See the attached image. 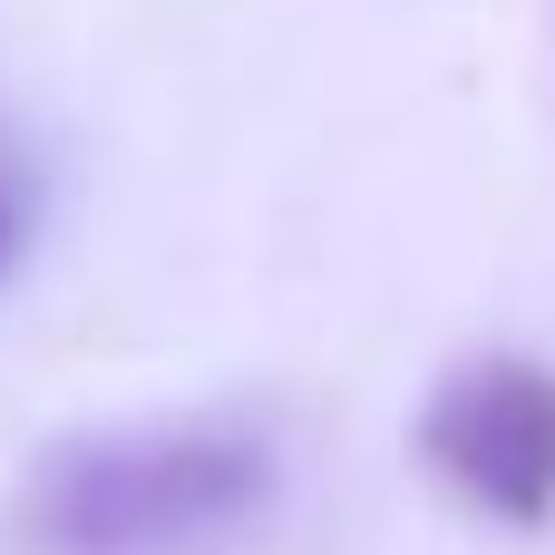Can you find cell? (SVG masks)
Wrapping results in <instances>:
<instances>
[{
  "label": "cell",
  "mask_w": 555,
  "mask_h": 555,
  "mask_svg": "<svg viewBox=\"0 0 555 555\" xmlns=\"http://www.w3.org/2000/svg\"><path fill=\"white\" fill-rule=\"evenodd\" d=\"M273 498V439L254 420H117L29 459L10 537L29 555H185Z\"/></svg>",
  "instance_id": "6da1fadb"
},
{
  "label": "cell",
  "mask_w": 555,
  "mask_h": 555,
  "mask_svg": "<svg viewBox=\"0 0 555 555\" xmlns=\"http://www.w3.org/2000/svg\"><path fill=\"white\" fill-rule=\"evenodd\" d=\"M410 439H420V468L439 488H459L478 517H498V527L555 517V371L517 361V351H478L429 390Z\"/></svg>",
  "instance_id": "7a4b0ae2"
},
{
  "label": "cell",
  "mask_w": 555,
  "mask_h": 555,
  "mask_svg": "<svg viewBox=\"0 0 555 555\" xmlns=\"http://www.w3.org/2000/svg\"><path fill=\"white\" fill-rule=\"evenodd\" d=\"M29 224H39V166H29V146H20V137L0 127V273L20 263Z\"/></svg>",
  "instance_id": "3957f363"
}]
</instances>
